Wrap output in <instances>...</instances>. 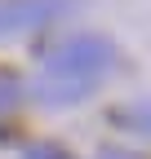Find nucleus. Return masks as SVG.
Here are the masks:
<instances>
[{"mask_svg": "<svg viewBox=\"0 0 151 159\" xmlns=\"http://www.w3.org/2000/svg\"><path fill=\"white\" fill-rule=\"evenodd\" d=\"M111 66H116V44L107 35H71L45 53L31 93L45 106H71L98 89L111 75Z\"/></svg>", "mask_w": 151, "mask_h": 159, "instance_id": "nucleus-1", "label": "nucleus"}, {"mask_svg": "<svg viewBox=\"0 0 151 159\" xmlns=\"http://www.w3.org/2000/svg\"><path fill=\"white\" fill-rule=\"evenodd\" d=\"M67 9H76V0H0V40L36 31L53 18H62Z\"/></svg>", "mask_w": 151, "mask_h": 159, "instance_id": "nucleus-2", "label": "nucleus"}, {"mask_svg": "<svg viewBox=\"0 0 151 159\" xmlns=\"http://www.w3.org/2000/svg\"><path fill=\"white\" fill-rule=\"evenodd\" d=\"M116 119H120L124 128H138V133H147V137H151V97L120 106V111H116Z\"/></svg>", "mask_w": 151, "mask_h": 159, "instance_id": "nucleus-3", "label": "nucleus"}, {"mask_svg": "<svg viewBox=\"0 0 151 159\" xmlns=\"http://www.w3.org/2000/svg\"><path fill=\"white\" fill-rule=\"evenodd\" d=\"M18 102H22V80H18V71L0 66V115H9Z\"/></svg>", "mask_w": 151, "mask_h": 159, "instance_id": "nucleus-4", "label": "nucleus"}, {"mask_svg": "<svg viewBox=\"0 0 151 159\" xmlns=\"http://www.w3.org/2000/svg\"><path fill=\"white\" fill-rule=\"evenodd\" d=\"M27 159H71L62 146H49V142H40V146H31L27 150Z\"/></svg>", "mask_w": 151, "mask_h": 159, "instance_id": "nucleus-5", "label": "nucleus"}, {"mask_svg": "<svg viewBox=\"0 0 151 159\" xmlns=\"http://www.w3.org/2000/svg\"><path fill=\"white\" fill-rule=\"evenodd\" d=\"M102 159H134V155H120V150H107Z\"/></svg>", "mask_w": 151, "mask_h": 159, "instance_id": "nucleus-6", "label": "nucleus"}]
</instances>
